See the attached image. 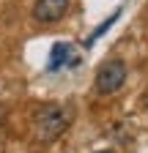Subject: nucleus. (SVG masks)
Returning a JSON list of instances; mask_svg holds the SVG:
<instances>
[{
    "instance_id": "obj_1",
    "label": "nucleus",
    "mask_w": 148,
    "mask_h": 153,
    "mask_svg": "<svg viewBox=\"0 0 148 153\" xmlns=\"http://www.w3.org/2000/svg\"><path fill=\"white\" fill-rule=\"evenodd\" d=\"M71 120V109H63V107H44L39 112V118H36V134H39L41 140H58L61 134L66 131Z\"/></svg>"
},
{
    "instance_id": "obj_2",
    "label": "nucleus",
    "mask_w": 148,
    "mask_h": 153,
    "mask_svg": "<svg viewBox=\"0 0 148 153\" xmlns=\"http://www.w3.org/2000/svg\"><path fill=\"white\" fill-rule=\"evenodd\" d=\"M126 82V63L123 60H107L99 71H96V90L102 96H110L121 90Z\"/></svg>"
},
{
    "instance_id": "obj_3",
    "label": "nucleus",
    "mask_w": 148,
    "mask_h": 153,
    "mask_svg": "<svg viewBox=\"0 0 148 153\" xmlns=\"http://www.w3.org/2000/svg\"><path fill=\"white\" fill-rule=\"evenodd\" d=\"M66 11H69V0H36V6H33L36 22H44V25L63 19Z\"/></svg>"
},
{
    "instance_id": "obj_4",
    "label": "nucleus",
    "mask_w": 148,
    "mask_h": 153,
    "mask_svg": "<svg viewBox=\"0 0 148 153\" xmlns=\"http://www.w3.org/2000/svg\"><path fill=\"white\" fill-rule=\"evenodd\" d=\"M118 16H121V11H115V14H110V16L104 19V22H102V25H99V27H96L93 33H90V38H88V44H93V41H96V38H99L102 33H107L110 27H113V25L118 22Z\"/></svg>"
},
{
    "instance_id": "obj_5",
    "label": "nucleus",
    "mask_w": 148,
    "mask_h": 153,
    "mask_svg": "<svg viewBox=\"0 0 148 153\" xmlns=\"http://www.w3.org/2000/svg\"><path fill=\"white\" fill-rule=\"evenodd\" d=\"M66 52H69V47L55 44V47H52V63H49V68H58L61 63H66V57H61V55H66Z\"/></svg>"
},
{
    "instance_id": "obj_6",
    "label": "nucleus",
    "mask_w": 148,
    "mask_h": 153,
    "mask_svg": "<svg viewBox=\"0 0 148 153\" xmlns=\"http://www.w3.org/2000/svg\"><path fill=\"white\" fill-rule=\"evenodd\" d=\"M99 153H113V150H99Z\"/></svg>"
}]
</instances>
